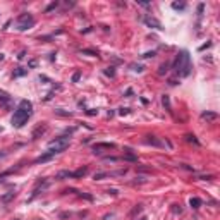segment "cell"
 I'll return each mask as SVG.
<instances>
[{
	"instance_id": "obj_29",
	"label": "cell",
	"mask_w": 220,
	"mask_h": 220,
	"mask_svg": "<svg viewBox=\"0 0 220 220\" xmlns=\"http://www.w3.org/2000/svg\"><path fill=\"white\" fill-rule=\"evenodd\" d=\"M139 220H146V218H145V217H143V218H139Z\"/></svg>"
},
{
	"instance_id": "obj_22",
	"label": "cell",
	"mask_w": 220,
	"mask_h": 220,
	"mask_svg": "<svg viewBox=\"0 0 220 220\" xmlns=\"http://www.w3.org/2000/svg\"><path fill=\"white\" fill-rule=\"evenodd\" d=\"M186 138H187V141H193V143H196V145H198V139L194 138V136H191V134H189V136H186Z\"/></svg>"
},
{
	"instance_id": "obj_10",
	"label": "cell",
	"mask_w": 220,
	"mask_h": 220,
	"mask_svg": "<svg viewBox=\"0 0 220 220\" xmlns=\"http://www.w3.org/2000/svg\"><path fill=\"white\" fill-rule=\"evenodd\" d=\"M45 131H47V126H45V124H43V126H38L36 129H34V132H33V138H34V139L40 138V134H43Z\"/></svg>"
},
{
	"instance_id": "obj_25",
	"label": "cell",
	"mask_w": 220,
	"mask_h": 220,
	"mask_svg": "<svg viewBox=\"0 0 220 220\" xmlns=\"http://www.w3.org/2000/svg\"><path fill=\"white\" fill-rule=\"evenodd\" d=\"M210 45H212V43H210V41H208V43H205V45H201V47H200V50H205V48H208Z\"/></svg>"
},
{
	"instance_id": "obj_11",
	"label": "cell",
	"mask_w": 220,
	"mask_h": 220,
	"mask_svg": "<svg viewBox=\"0 0 220 220\" xmlns=\"http://www.w3.org/2000/svg\"><path fill=\"white\" fill-rule=\"evenodd\" d=\"M191 206H193V208H200V206H201V200H200V198H191Z\"/></svg>"
},
{
	"instance_id": "obj_17",
	"label": "cell",
	"mask_w": 220,
	"mask_h": 220,
	"mask_svg": "<svg viewBox=\"0 0 220 220\" xmlns=\"http://www.w3.org/2000/svg\"><path fill=\"white\" fill-rule=\"evenodd\" d=\"M150 57H155V52H146V53H143V59H150Z\"/></svg>"
},
{
	"instance_id": "obj_4",
	"label": "cell",
	"mask_w": 220,
	"mask_h": 220,
	"mask_svg": "<svg viewBox=\"0 0 220 220\" xmlns=\"http://www.w3.org/2000/svg\"><path fill=\"white\" fill-rule=\"evenodd\" d=\"M34 26V17L31 14H23V16H19L17 19V29L19 31H26L29 29V28Z\"/></svg>"
},
{
	"instance_id": "obj_28",
	"label": "cell",
	"mask_w": 220,
	"mask_h": 220,
	"mask_svg": "<svg viewBox=\"0 0 220 220\" xmlns=\"http://www.w3.org/2000/svg\"><path fill=\"white\" fill-rule=\"evenodd\" d=\"M7 174H11V172H4V174H0V182L4 181V177H5V175H7Z\"/></svg>"
},
{
	"instance_id": "obj_18",
	"label": "cell",
	"mask_w": 220,
	"mask_h": 220,
	"mask_svg": "<svg viewBox=\"0 0 220 220\" xmlns=\"http://www.w3.org/2000/svg\"><path fill=\"white\" fill-rule=\"evenodd\" d=\"M105 74H107V76H114V74H115V71H114V67H108L107 71H105Z\"/></svg>"
},
{
	"instance_id": "obj_19",
	"label": "cell",
	"mask_w": 220,
	"mask_h": 220,
	"mask_svg": "<svg viewBox=\"0 0 220 220\" xmlns=\"http://www.w3.org/2000/svg\"><path fill=\"white\" fill-rule=\"evenodd\" d=\"M79 78H81V72H74V76H72V81H79Z\"/></svg>"
},
{
	"instance_id": "obj_9",
	"label": "cell",
	"mask_w": 220,
	"mask_h": 220,
	"mask_svg": "<svg viewBox=\"0 0 220 220\" xmlns=\"http://www.w3.org/2000/svg\"><path fill=\"white\" fill-rule=\"evenodd\" d=\"M217 117H218V115H217L215 112H203V114H201V119L206 120V122H210V120H215Z\"/></svg>"
},
{
	"instance_id": "obj_15",
	"label": "cell",
	"mask_w": 220,
	"mask_h": 220,
	"mask_svg": "<svg viewBox=\"0 0 220 220\" xmlns=\"http://www.w3.org/2000/svg\"><path fill=\"white\" fill-rule=\"evenodd\" d=\"M26 72H28L26 69H17V71L14 72V78H21V76H24Z\"/></svg>"
},
{
	"instance_id": "obj_26",
	"label": "cell",
	"mask_w": 220,
	"mask_h": 220,
	"mask_svg": "<svg viewBox=\"0 0 220 220\" xmlns=\"http://www.w3.org/2000/svg\"><path fill=\"white\" fill-rule=\"evenodd\" d=\"M132 69H134V71H138V72H141V71H143L141 65H132Z\"/></svg>"
},
{
	"instance_id": "obj_8",
	"label": "cell",
	"mask_w": 220,
	"mask_h": 220,
	"mask_svg": "<svg viewBox=\"0 0 220 220\" xmlns=\"http://www.w3.org/2000/svg\"><path fill=\"white\" fill-rule=\"evenodd\" d=\"M53 157V153L52 151H47L45 155H41V157H38L36 160H34V164H43V162H47V160H50V158Z\"/></svg>"
},
{
	"instance_id": "obj_20",
	"label": "cell",
	"mask_w": 220,
	"mask_h": 220,
	"mask_svg": "<svg viewBox=\"0 0 220 220\" xmlns=\"http://www.w3.org/2000/svg\"><path fill=\"white\" fill-rule=\"evenodd\" d=\"M119 114H120V115H127V114H129V108H120Z\"/></svg>"
},
{
	"instance_id": "obj_1",
	"label": "cell",
	"mask_w": 220,
	"mask_h": 220,
	"mask_svg": "<svg viewBox=\"0 0 220 220\" xmlns=\"http://www.w3.org/2000/svg\"><path fill=\"white\" fill-rule=\"evenodd\" d=\"M31 114H33V105H31V101L21 100L17 110H16L14 115H12V126L14 127H23L24 124L28 122V119L31 117Z\"/></svg>"
},
{
	"instance_id": "obj_12",
	"label": "cell",
	"mask_w": 220,
	"mask_h": 220,
	"mask_svg": "<svg viewBox=\"0 0 220 220\" xmlns=\"http://www.w3.org/2000/svg\"><path fill=\"white\" fill-rule=\"evenodd\" d=\"M162 101H164V107L167 108V110H170V100H168V97H167V95H164Z\"/></svg>"
},
{
	"instance_id": "obj_30",
	"label": "cell",
	"mask_w": 220,
	"mask_h": 220,
	"mask_svg": "<svg viewBox=\"0 0 220 220\" xmlns=\"http://www.w3.org/2000/svg\"><path fill=\"white\" fill-rule=\"evenodd\" d=\"M0 132H2V127H0Z\"/></svg>"
},
{
	"instance_id": "obj_16",
	"label": "cell",
	"mask_w": 220,
	"mask_h": 220,
	"mask_svg": "<svg viewBox=\"0 0 220 220\" xmlns=\"http://www.w3.org/2000/svg\"><path fill=\"white\" fill-rule=\"evenodd\" d=\"M167 69H168V64H164V65L160 67V71H158V74H165V72H167Z\"/></svg>"
},
{
	"instance_id": "obj_13",
	"label": "cell",
	"mask_w": 220,
	"mask_h": 220,
	"mask_svg": "<svg viewBox=\"0 0 220 220\" xmlns=\"http://www.w3.org/2000/svg\"><path fill=\"white\" fill-rule=\"evenodd\" d=\"M86 172H88V168L83 167V168H79V170H76V172H74V177H81V175H84Z\"/></svg>"
},
{
	"instance_id": "obj_14",
	"label": "cell",
	"mask_w": 220,
	"mask_h": 220,
	"mask_svg": "<svg viewBox=\"0 0 220 220\" xmlns=\"http://www.w3.org/2000/svg\"><path fill=\"white\" fill-rule=\"evenodd\" d=\"M184 7H186V4H184V2H181V4L174 2V4H172V9H175V11H179V9H184Z\"/></svg>"
},
{
	"instance_id": "obj_23",
	"label": "cell",
	"mask_w": 220,
	"mask_h": 220,
	"mask_svg": "<svg viewBox=\"0 0 220 220\" xmlns=\"http://www.w3.org/2000/svg\"><path fill=\"white\" fill-rule=\"evenodd\" d=\"M172 212H174V213H181V212H182V208H181V206H179V208H177V205H174V208H172Z\"/></svg>"
},
{
	"instance_id": "obj_5",
	"label": "cell",
	"mask_w": 220,
	"mask_h": 220,
	"mask_svg": "<svg viewBox=\"0 0 220 220\" xmlns=\"http://www.w3.org/2000/svg\"><path fill=\"white\" fill-rule=\"evenodd\" d=\"M11 103H12V98L9 97L5 91H2L0 90V107H4V108H9L11 107Z\"/></svg>"
},
{
	"instance_id": "obj_6",
	"label": "cell",
	"mask_w": 220,
	"mask_h": 220,
	"mask_svg": "<svg viewBox=\"0 0 220 220\" xmlns=\"http://www.w3.org/2000/svg\"><path fill=\"white\" fill-rule=\"evenodd\" d=\"M145 24H146V26H150V28H155V29H162V24L158 23L155 17H150V16H146V17H145Z\"/></svg>"
},
{
	"instance_id": "obj_7",
	"label": "cell",
	"mask_w": 220,
	"mask_h": 220,
	"mask_svg": "<svg viewBox=\"0 0 220 220\" xmlns=\"http://www.w3.org/2000/svg\"><path fill=\"white\" fill-rule=\"evenodd\" d=\"M112 148H115L114 143H98V145L93 146L95 153H100V150H112Z\"/></svg>"
},
{
	"instance_id": "obj_3",
	"label": "cell",
	"mask_w": 220,
	"mask_h": 220,
	"mask_svg": "<svg viewBox=\"0 0 220 220\" xmlns=\"http://www.w3.org/2000/svg\"><path fill=\"white\" fill-rule=\"evenodd\" d=\"M69 143H71L69 136H59V138H55L53 141L48 143V151H52L53 155H55V153H60V151H64V150L67 148Z\"/></svg>"
},
{
	"instance_id": "obj_24",
	"label": "cell",
	"mask_w": 220,
	"mask_h": 220,
	"mask_svg": "<svg viewBox=\"0 0 220 220\" xmlns=\"http://www.w3.org/2000/svg\"><path fill=\"white\" fill-rule=\"evenodd\" d=\"M9 155V151H5V150H2V151H0V160H2V158H5Z\"/></svg>"
},
{
	"instance_id": "obj_2",
	"label": "cell",
	"mask_w": 220,
	"mask_h": 220,
	"mask_svg": "<svg viewBox=\"0 0 220 220\" xmlns=\"http://www.w3.org/2000/svg\"><path fill=\"white\" fill-rule=\"evenodd\" d=\"M174 69H175V72H177L179 76H182V78L189 76V72H191L189 53H187V52H181L179 55H177V59H175V62H174Z\"/></svg>"
},
{
	"instance_id": "obj_21",
	"label": "cell",
	"mask_w": 220,
	"mask_h": 220,
	"mask_svg": "<svg viewBox=\"0 0 220 220\" xmlns=\"http://www.w3.org/2000/svg\"><path fill=\"white\" fill-rule=\"evenodd\" d=\"M203 9H205V5H203V4L198 5V16H201V14H203Z\"/></svg>"
},
{
	"instance_id": "obj_27",
	"label": "cell",
	"mask_w": 220,
	"mask_h": 220,
	"mask_svg": "<svg viewBox=\"0 0 220 220\" xmlns=\"http://www.w3.org/2000/svg\"><path fill=\"white\" fill-rule=\"evenodd\" d=\"M98 110H88V115H97Z\"/></svg>"
}]
</instances>
